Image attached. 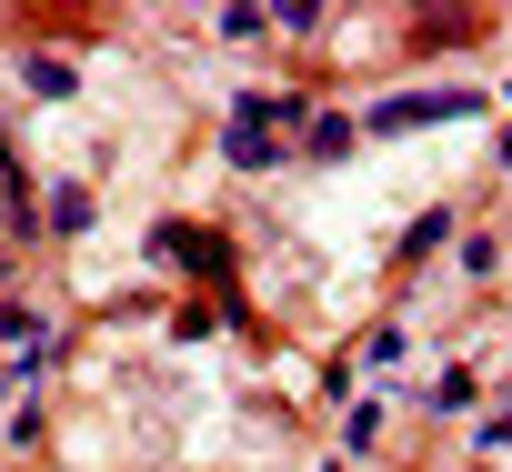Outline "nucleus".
I'll use <instances>...</instances> for the list:
<instances>
[{
	"label": "nucleus",
	"instance_id": "2",
	"mask_svg": "<svg viewBox=\"0 0 512 472\" xmlns=\"http://www.w3.org/2000/svg\"><path fill=\"white\" fill-rule=\"evenodd\" d=\"M151 252H171V262H191V272L221 282V242H201V231H151Z\"/></svg>",
	"mask_w": 512,
	"mask_h": 472
},
{
	"label": "nucleus",
	"instance_id": "3",
	"mask_svg": "<svg viewBox=\"0 0 512 472\" xmlns=\"http://www.w3.org/2000/svg\"><path fill=\"white\" fill-rule=\"evenodd\" d=\"M342 151H352V121L322 111V121H312V161H342Z\"/></svg>",
	"mask_w": 512,
	"mask_h": 472
},
{
	"label": "nucleus",
	"instance_id": "1",
	"mask_svg": "<svg viewBox=\"0 0 512 472\" xmlns=\"http://www.w3.org/2000/svg\"><path fill=\"white\" fill-rule=\"evenodd\" d=\"M462 111H482L472 91H412V101H382L372 111V131H412V121H462Z\"/></svg>",
	"mask_w": 512,
	"mask_h": 472
}]
</instances>
